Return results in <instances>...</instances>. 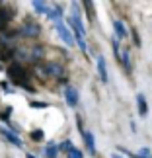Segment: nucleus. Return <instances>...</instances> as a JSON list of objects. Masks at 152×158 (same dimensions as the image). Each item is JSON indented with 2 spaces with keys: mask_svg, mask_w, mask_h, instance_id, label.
Masks as SVG:
<instances>
[{
  "mask_svg": "<svg viewBox=\"0 0 152 158\" xmlns=\"http://www.w3.org/2000/svg\"><path fill=\"white\" fill-rule=\"evenodd\" d=\"M26 158H37V156H35V154H29V152H27V154H26Z\"/></svg>",
  "mask_w": 152,
  "mask_h": 158,
  "instance_id": "nucleus-28",
  "label": "nucleus"
},
{
  "mask_svg": "<svg viewBox=\"0 0 152 158\" xmlns=\"http://www.w3.org/2000/svg\"><path fill=\"white\" fill-rule=\"evenodd\" d=\"M111 158H121V156H119V154H113V156H111Z\"/></svg>",
  "mask_w": 152,
  "mask_h": 158,
  "instance_id": "nucleus-29",
  "label": "nucleus"
},
{
  "mask_svg": "<svg viewBox=\"0 0 152 158\" xmlns=\"http://www.w3.org/2000/svg\"><path fill=\"white\" fill-rule=\"evenodd\" d=\"M33 72H35V76H37L39 80H47V78H49L47 66H43V64H35V66H33Z\"/></svg>",
  "mask_w": 152,
  "mask_h": 158,
  "instance_id": "nucleus-15",
  "label": "nucleus"
},
{
  "mask_svg": "<svg viewBox=\"0 0 152 158\" xmlns=\"http://www.w3.org/2000/svg\"><path fill=\"white\" fill-rule=\"evenodd\" d=\"M43 152H45V158H59V144L57 143H47Z\"/></svg>",
  "mask_w": 152,
  "mask_h": 158,
  "instance_id": "nucleus-12",
  "label": "nucleus"
},
{
  "mask_svg": "<svg viewBox=\"0 0 152 158\" xmlns=\"http://www.w3.org/2000/svg\"><path fill=\"white\" fill-rule=\"evenodd\" d=\"M45 57V49L41 45H35V47H31L29 49V60L31 63H35V64H39V60Z\"/></svg>",
  "mask_w": 152,
  "mask_h": 158,
  "instance_id": "nucleus-9",
  "label": "nucleus"
},
{
  "mask_svg": "<svg viewBox=\"0 0 152 158\" xmlns=\"http://www.w3.org/2000/svg\"><path fill=\"white\" fill-rule=\"evenodd\" d=\"M55 29H57V33L60 35V37H63V41H64L66 45H74V37H72V33L68 31V27H66L60 20H59V22H55Z\"/></svg>",
  "mask_w": 152,
  "mask_h": 158,
  "instance_id": "nucleus-4",
  "label": "nucleus"
},
{
  "mask_svg": "<svg viewBox=\"0 0 152 158\" xmlns=\"http://www.w3.org/2000/svg\"><path fill=\"white\" fill-rule=\"evenodd\" d=\"M29 106H31V107H37V109H43V107H47L49 104H45V102H29Z\"/></svg>",
  "mask_w": 152,
  "mask_h": 158,
  "instance_id": "nucleus-25",
  "label": "nucleus"
},
{
  "mask_svg": "<svg viewBox=\"0 0 152 158\" xmlns=\"http://www.w3.org/2000/svg\"><path fill=\"white\" fill-rule=\"evenodd\" d=\"M70 148H72V143H70V141H64V143L59 144V150H64V152H68Z\"/></svg>",
  "mask_w": 152,
  "mask_h": 158,
  "instance_id": "nucleus-24",
  "label": "nucleus"
},
{
  "mask_svg": "<svg viewBox=\"0 0 152 158\" xmlns=\"http://www.w3.org/2000/svg\"><path fill=\"white\" fill-rule=\"evenodd\" d=\"M0 86H2V90H4L6 94H10V92H12V88L8 86V82H2V84H0Z\"/></svg>",
  "mask_w": 152,
  "mask_h": 158,
  "instance_id": "nucleus-27",
  "label": "nucleus"
},
{
  "mask_svg": "<svg viewBox=\"0 0 152 158\" xmlns=\"http://www.w3.org/2000/svg\"><path fill=\"white\" fill-rule=\"evenodd\" d=\"M20 33L23 35V37L35 39V37H39V33H41V26H39V23H35V22L26 20V22H23V26H22V31Z\"/></svg>",
  "mask_w": 152,
  "mask_h": 158,
  "instance_id": "nucleus-2",
  "label": "nucleus"
},
{
  "mask_svg": "<svg viewBox=\"0 0 152 158\" xmlns=\"http://www.w3.org/2000/svg\"><path fill=\"white\" fill-rule=\"evenodd\" d=\"M98 72H100V78L103 84H107V69H105V59L98 57Z\"/></svg>",
  "mask_w": 152,
  "mask_h": 158,
  "instance_id": "nucleus-13",
  "label": "nucleus"
},
{
  "mask_svg": "<svg viewBox=\"0 0 152 158\" xmlns=\"http://www.w3.org/2000/svg\"><path fill=\"white\" fill-rule=\"evenodd\" d=\"M64 98H66V104H68L70 107H76L78 106V92H76V88L66 86L64 88Z\"/></svg>",
  "mask_w": 152,
  "mask_h": 158,
  "instance_id": "nucleus-8",
  "label": "nucleus"
},
{
  "mask_svg": "<svg viewBox=\"0 0 152 158\" xmlns=\"http://www.w3.org/2000/svg\"><path fill=\"white\" fill-rule=\"evenodd\" d=\"M135 158H152L150 156V148H141L138 154H135Z\"/></svg>",
  "mask_w": 152,
  "mask_h": 158,
  "instance_id": "nucleus-22",
  "label": "nucleus"
},
{
  "mask_svg": "<svg viewBox=\"0 0 152 158\" xmlns=\"http://www.w3.org/2000/svg\"><path fill=\"white\" fill-rule=\"evenodd\" d=\"M16 16L14 8H8V6H0V29H4L8 26V22Z\"/></svg>",
  "mask_w": 152,
  "mask_h": 158,
  "instance_id": "nucleus-6",
  "label": "nucleus"
},
{
  "mask_svg": "<svg viewBox=\"0 0 152 158\" xmlns=\"http://www.w3.org/2000/svg\"><path fill=\"white\" fill-rule=\"evenodd\" d=\"M16 55V47L12 45V41L0 39V60H10Z\"/></svg>",
  "mask_w": 152,
  "mask_h": 158,
  "instance_id": "nucleus-3",
  "label": "nucleus"
},
{
  "mask_svg": "<svg viewBox=\"0 0 152 158\" xmlns=\"http://www.w3.org/2000/svg\"><path fill=\"white\" fill-rule=\"evenodd\" d=\"M113 29H115V37H117L119 41L125 39L127 35H129V31H127V26H125L121 20H115V22H113Z\"/></svg>",
  "mask_w": 152,
  "mask_h": 158,
  "instance_id": "nucleus-11",
  "label": "nucleus"
},
{
  "mask_svg": "<svg viewBox=\"0 0 152 158\" xmlns=\"http://www.w3.org/2000/svg\"><path fill=\"white\" fill-rule=\"evenodd\" d=\"M0 135H2L8 143H12L14 147H18V148H22L23 147V143H22V139L18 137V133L16 131H12V129H4V127H0Z\"/></svg>",
  "mask_w": 152,
  "mask_h": 158,
  "instance_id": "nucleus-5",
  "label": "nucleus"
},
{
  "mask_svg": "<svg viewBox=\"0 0 152 158\" xmlns=\"http://www.w3.org/2000/svg\"><path fill=\"white\" fill-rule=\"evenodd\" d=\"M82 139H84V143H86L88 152L94 156L98 150H96V139H94V135H92V131H82Z\"/></svg>",
  "mask_w": 152,
  "mask_h": 158,
  "instance_id": "nucleus-7",
  "label": "nucleus"
},
{
  "mask_svg": "<svg viewBox=\"0 0 152 158\" xmlns=\"http://www.w3.org/2000/svg\"><path fill=\"white\" fill-rule=\"evenodd\" d=\"M63 16V8L60 6H53V8H49V12H47V18H51V20H57Z\"/></svg>",
  "mask_w": 152,
  "mask_h": 158,
  "instance_id": "nucleus-17",
  "label": "nucleus"
},
{
  "mask_svg": "<svg viewBox=\"0 0 152 158\" xmlns=\"http://www.w3.org/2000/svg\"><path fill=\"white\" fill-rule=\"evenodd\" d=\"M0 70H2V63H0Z\"/></svg>",
  "mask_w": 152,
  "mask_h": 158,
  "instance_id": "nucleus-30",
  "label": "nucleus"
},
{
  "mask_svg": "<svg viewBox=\"0 0 152 158\" xmlns=\"http://www.w3.org/2000/svg\"><path fill=\"white\" fill-rule=\"evenodd\" d=\"M66 154H68V158H84L82 150H80V148H76V147H72V148H70Z\"/></svg>",
  "mask_w": 152,
  "mask_h": 158,
  "instance_id": "nucleus-21",
  "label": "nucleus"
},
{
  "mask_svg": "<svg viewBox=\"0 0 152 158\" xmlns=\"http://www.w3.org/2000/svg\"><path fill=\"white\" fill-rule=\"evenodd\" d=\"M47 72H49V76H55V78H60L64 74V69L60 63H47Z\"/></svg>",
  "mask_w": 152,
  "mask_h": 158,
  "instance_id": "nucleus-10",
  "label": "nucleus"
},
{
  "mask_svg": "<svg viewBox=\"0 0 152 158\" xmlns=\"http://www.w3.org/2000/svg\"><path fill=\"white\" fill-rule=\"evenodd\" d=\"M10 113H12V107H6L4 111L0 113V119H2V121H6V123H8V121H10V119H8V117H10Z\"/></svg>",
  "mask_w": 152,
  "mask_h": 158,
  "instance_id": "nucleus-23",
  "label": "nucleus"
},
{
  "mask_svg": "<svg viewBox=\"0 0 152 158\" xmlns=\"http://www.w3.org/2000/svg\"><path fill=\"white\" fill-rule=\"evenodd\" d=\"M31 6L35 8V12H37V14H47V12H49V6H47L45 2H41V0H33Z\"/></svg>",
  "mask_w": 152,
  "mask_h": 158,
  "instance_id": "nucleus-16",
  "label": "nucleus"
},
{
  "mask_svg": "<svg viewBox=\"0 0 152 158\" xmlns=\"http://www.w3.org/2000/svg\"><path fill=\"white\" fill-rule=\"evenodd\" d=\"M137 107H138V113H141L142 117L148 113V107H146V98H144V94H138V96H137Z\"/></svg>",
  "mask_w": 152,
  "mask_h": 158,
  "instance_id": "nucleus-14",
  "label": "nucleus"
},
{
  "mask_svg": "<svg viewBox=\"0 0 152 158\" xmlns=\"http://www.w3.org/2000/svg\"><path fill=\"white\" fill-rule=\"evenodd\" d=\"M6 74H8L10 82L14 84V86H22L23 90H26V92H35V88L27 82L29 72L26 70V66H23V64H20V63L10 64V66H8V70H6Z\"/></svg>",
  "mask_w": 152,
  "mask_h": 158,
  "instance_id": "nucleus-1",
  "label": "nucleus"
},
{
  "mask_svg": "<svg viewBox=\"0 0 152 158\" xmlns=\"http://www.w3.org/2000/svg\"><path fill=\"white\" fill-rule=\"evenodd\" d=\"M14 57L20 60V64H22V60H29V49H16Z\"/></svg>",
  "mask_w": 152,
  "mask_h": 158,
  "instance_id": "nucleus-18",
  "label": "nucleus"
},
{
  "mask_svg": "<svg viewBox=\"0 0 152 158\" xmlns=\"http://www.w3.org/2000/svg\"><path fill=\"white\" fill-rule=\"evenodd\" d=\"M119 59H121V60H123V64H125V69H127V70H131V60H129V51H127V49H123V53H121V55H119Z\"/></svg>",
  "mask_w": 152,
  "mask_h": 158,
  "instance_id": "nucleus-20",
  "label": "nucleus"
},
{
  "mask_svg": "<svg viewBox=\"0 0 152 158\" xmlns=\"http://www.w3.org/2000/svg\"><path fill=\"white\" fill-rule=\"evenodd\" d=\"M131 35H133V43H135L137 47H141V37H138V33L135 31V29L131 31Z\"/></svg>",
  "mask_w": 152,
  "mask_h": 158,
  "instance_id": "nucleus-26",
  "label": "nucleus"
},
{
  "mask_svg": "<svg viewBox=\"0 0 152 158\" xmlns=\"http://www.w3.org/2000/svg\"><path fill=\"white\" fill-rule=\"evenodd\" d=\"M29 139H31V141H35V143H41V141L45 139V133L41 131V129H35V131L29 133Z\"/></svg>",
  "mask_w": 152,
  "mask_h": 158,
  "instance_id": "nucleus-19",
  "label": "nucleus"
}]
</instances>
